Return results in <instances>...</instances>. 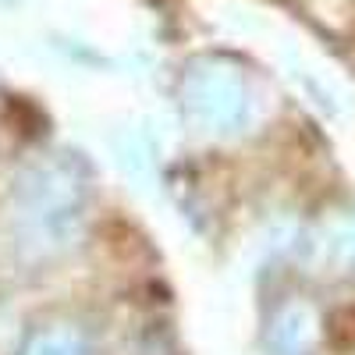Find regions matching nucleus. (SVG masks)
Here are the masks:
<instances>
[]
</instances>
